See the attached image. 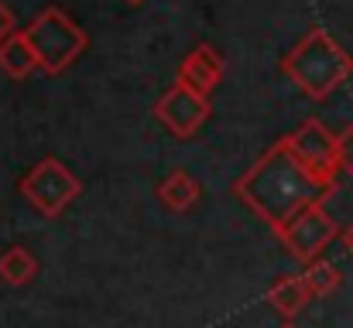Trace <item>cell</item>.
Returning a JSON list of instances; mask_svg holds the SVG:
<instances>
[{"instance_id": "obj_1", "label": "cell", "mask_w": 353, "mask_h": 328, "mask_svg": "<svg viewBox=\"0 0 353 328\" xmlns=\"http://www.w3.org/2000/svg\"><path fill=\"white\" fill-rule=\"evenodd\" d=\"M336 192V185H326L316 178L285 144V137L268 147L234 185V195L254 212L264 219L271 229L285 226L295 212H302L312 202H326Z\"/></svg>"}, {"instance_id": "obj_2", "label": "cell", "mask_w": 353, "mask_h": 328, "mask_svg": "<svg viewBox=\"0 0 353 328\" xmlns=\"http://www.w3.org/2000/svg\"><path fill=\"white\" fill-rule=\"evenodd\" d=\"M281 72H285L309 100H326V96H333L353 76V55L326 28H312V31L281 58Z\"/></svg>"}, {"instance_id": "obj_3", "label": "cell", "mask_w": 353, "mask_h": 328, "mask_svg": "<svg viewBox=\"0 0 353 328\" xmlns=\"http://www.w3.org/2000/svg\"><path fill=\"white\" fill-rule=\"evenodd\" d=\"M34 58H38V69L45 76H59L65 72L69 65L79 62V55H86L90 48V34L62 10V7H45L28 28H21Z\"/></svg>"}, {"instance_id": "obj_4", "label": "cell", "mask_w": 353, "mask_h": 328, "mask_svg": "<svg viewBox=\"0 0 353 328\" xmlns=\"http://www.w3.org/2000/svg\"><path fill=\"white\" fill-rule=\"evenodd\" d=\"M17 192L31 202L45 219H59L83 192L79 178L59 161V157H41L17 185Z\"/></svg>"}, {"instance_id": "obj_5", "label": "cell", "mask_w": 353, "mask_h": 328, "mask_svg": "<svg viewBox=\"0 0 353 328\" xmlns=\"http://www.w3.org/2000/svg\"><path fill=\"white\" fill-rule=\"evenodd\" d=\"M274 236L281 239V246H285L295 260H302V263L309 267V263L323 260V250L340 236V226H336V219L326 212L323 202H312V206H305L302 212H295L285 226H278Z\"/></svg>"}, {"instance_id": "obj_6", "label": "cell", "mask_w": 353, "mask_h": 328, "mask_svg": "<svg viewBox=\"0 0 353 328\" xmlns=\"http://www.w3.org/2000/svg\"><path fill=\"white\" fill-rule=\"evenodd\" d=\"M285 144L292 147V154L316 175L323 178L326 185H336V175H340V164H336V137L326 130L323 120H305L302 127H295Z\"/></svg>"}, {"instance_id": "obj_7", "label": "cell", "mask_w": 353, "mask_h": 328, "mask_svg": "<svg viewBox=\"0 0 353 328\" xmlns=\"http://www.w3.org/2000/svg\"><path fill=\"white\" fill-rule=\"evenodd\" d=\"M210 96H199V93H192V89H185V86H172L158 103H154V116H158V123L172 133V137H179V140H189V137H196V130L210 120Z\"/></svg>"}, {"instance_id": "obj_8", "label": "cell", "mask_w": 353, "mask_h": 328, "mask_svg": "<svg viewBox=\"0 0 353 328\" xmlns=\"http://www.w3.org/2000/svg\"><path fill=\"white\" fill-rule=\"evenodd\" d=\"M223 55L213 48V45H196L185 58H182V65H179V86H185V89H192V93H199V96H210L216 86H220V79H223Z\"/></svg>"}, {"instance_id": "obj_9", "label": "cell", "mask_w": 353, "mask_h": 328, "mask_svg": "<svg viewBox=\"0 0 353 328\" xmlns=\"http://www.w3.org/2000/svg\"><path fill=\"white\" fill-rule=\"evenodd\" d=\"M309 301H312V291L305 287V281H302V274H292V277H281L271 291H268V305L281 315V318H295V315H302L305 308H309Z\"/></svg>"}, {"instance_id": "obj_10", "label": "cell", "mask_w": 353, "mask_h": 328, "mask_svg": "<svg viewBox=\"0 0 353 328\" xmlns=\"http://www.w3.org/2000/svg\"><path fill=\"white\" fill-rule=\"evenodd\" d=\"M0 72L7 79H14V83H24V79H31L38 72V58H34L24 31H17L14 38H7L0 45Z\"/></svg>"}, {"instance_id": "obj_11", "label": "cell", "mask_w": 353, "mask_h": 328, "mask_svg": "<svg viewBox=\"0 0 353 328\" xmlns=\"http://www.w3.org/2000/svg\"><path fill=\"white\" fill-rule=\"evenodd\" d=\"M199 195H203L199 182H196L189 171H182V168H175V171L158 185V199H161L172 212H185V209H192V206L199 202Z\"/></svg>"}, {"instance_id": "obj_12", "label": "cell", "mask_w": 353, "mask_h": 328, "mask_svg": "<svg viewBox=\"0 0 353 328\" xmlns=\"http://www.w3.org/2000/svg\"><path fill=\"white\" fill-rule=\"evenodd\" d=\"M38 277V260L31 250L24 246H10L0 253V281L10 284V287H24Z\"/></svg>"}, {"instance_id": "obj_13", "label": "cell", "mask_w": 353, "mask_h": 328, "mask_svg": "<svg viewBox=\"0 0 353 328\" xmlns=\"http://www.w3.org/2000/svg\"><path fill=\"white\" fill-rule=\"evenodd\" d=\"M302 281H305V287L312 291V298H326V294H333V291L343 284V274H340L336 263H330V260H316V263L305 267Z\"/></svg>"}, {"instance_id": "obj_14", "label": "cell", "mask_w": 353, "mask_h": 328, "mask_svg": "<svg viewBox=\"0 0 353 328\" xmlns=\"http://www.w3.org/2000/svg\"><path fill=\"white\" fill-rule=\"evenodd\" d=\"M336 164H340V171L353 175V123L343 133H336Z\"/></svg>"}, {"instance_id": "obj_15", "label": "cell", "mask_w": 353, "mask_h": 328, "mask_svg": "<svg viewBox=\"0 0 353 328\" xmlns=\"http://www.w3.org/2000/svg\"><path fill=\"white\" fill-rule=\"evenodd\" d=\"M21 28H17V17H14V10L0 0V45L7 41V38H14Z\"/></svg>"}, {"instance_id": "obj_16", "label": "cell", "mask_w": 353, "mask_h": 328, "mask_svg": "<svg viewBox=\"0 0 353 328\" xmlns=\"http://www.w3.org/2000/svg\"><path fill=\"white\" fill-rule=\"evenodd\" d=\"M340 239H343V246H347V253L353 256V222L347 226V229H340Z\"/></svg>"}, {"instance_id": "obj_17", "label": "cell", "mask_w": 353, "mask_h": 328, "mask_svg": "<svg viewBox=\"0 0 353 328\" xmlns=\"http://www.w3.org/2000/svg\"><path fill=\"white\" fill-rule=\"evenodd\" d=\"M123 3H144V0H123Z\"/></svg>"}, {"instance_id": "obj_18", "label": "cell", "mask_w": 353, "mask_h": 328, "mask_svg": "<svg viewBox=\"0 0 353 328\" xmlns=\"http://www.w3.org/2000/svg\"><path fill=\"white\" fill-rule=\"evenodd\" d=\"M281 328H295V325H292V322H285V325H281Z\"/></svg>"}]
</instances>
